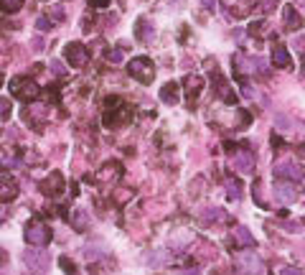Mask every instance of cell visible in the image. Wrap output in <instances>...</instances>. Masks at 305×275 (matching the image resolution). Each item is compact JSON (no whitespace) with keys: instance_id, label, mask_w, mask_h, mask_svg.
Returning <instances> with one entry per match:
<instances>
[{"instance_id":"cell-1","label":"cell","mask_w":305,"mask_h":275,"mask_svg":"<svg viewBox=\"0 0 305 275\" xmlns=\"http://www.w3.org/2000/svg\"><path fill=\"white\" fill-rule=\"evenodd\" d=\"M234 260H237V265L242 267L244 275H262V262L254 252H239Z\"/></svg>"},{"instance_id":"cell-2","label":"cell","mask_w":305,"mask_h":275,"mask_svg":"<svg viewBox=\"0 0 305 275\" xmlns=\"http://www.w3.org/2000/svg\"><path fill=\"white\" fill-rule=\"evenodd\" d=\"M23 260H26V265H28L33 272H44V270L49 267V255L41 252V250H28V252L23 255Z\"/></svg>"},{"instance_id":"cell-3","label":"cell","mask_w":305,"mask_h":275,"mask_svg":"<svg viewBox=\"0 0 305 275\" xmlns=\"http://www.w3.org/2000/svg\"><path fill=\"white\" fill-rule=\"evenodd\" d=\"M26 240H28L33 247H44V245L49 242V229L41 227V224H31V227L26 229Z\"/></svg>"},{"instance_id":"cell-4","label":"cell","mask_w":305,"mask_h":275,"mask_svg":"<svg viewBox=\"0 0 305 275\" xmlns=\"http://www.w3.org/2000/svg\"><path fill=\"white\" fill-rule=\"evenodd\" d=\"M130 74L135 76V79H140V82H150L152 79V64L147 59H135L130 64Z\"/></svg>"},{"instance_id":"cell-5","label":"cell","mask_w":305,"mask_h":275,"mask_svg":"<svg viewBox=\"0 0 305 275\" xmlns=\"http://www.w3.org/2000/svg\"><path fill=\"white\" fill-rule=\"evenodd\" d=\"M11 89H13V95H16V97H23V100H28V97H36V95H38V87H36L33 82H28V79H16V82L11 84Z\"/></svg>"},{"instance_id":"cell-6","label":"cell","mask_w":305,"mask_h":275,"mask_svg":"<svg viewBox=\"0 0 305 275\" xmlns=\"http://www.w3.org/2000/svg\"><path fill=\"white\" fill-rule=\"evenodd\" d=\"M275 176L295 181V178H302V168H300V166H295V163H290V161H282V163H277V166H275Z\"/></svg>"},{"instance_id":"cell-7","label":"cell","mask_w":305,"mask_h":275,"mask_svg":"<svg viewBox=\"0 0 305 275\" xmlns=\"http://www.w3.org/2000/svg\"><path fill=\"white\" fill-rule=\"evenodd\" d=\"M66 59L74 64V66H82L84 61H87V49L82 46V44H71V46H66Z\"/></svg>"},{"instance_id":"cell-8","label":"cell","mask_w":305,"mask_h":275,"mask_svg":"<svg viewBox=\"0 0 305 275\" xmlns=\"http://www.w3.org/2000/svg\"><path fill=\"white\" fill-rule=\"evenodd\" d=\"M275 199H277V202H282V204H290V202H295V186H292V184H285V181H280V184L275 186Z\"/></svg>"},{"instance_id":"cell-9","label":"cell","mask_w":305,"mask_h":275,"mask_svg":"<svg viewBox=\"0 0 305 275\" xmlns=\"http://www.w3.org/2000/svg\"><path fill=\"white\" fill-rule=\"evenodd\" d=\"M234 166H237V171L249 173V171H252V166H254V155H252V153H247V150L237 153V155H234Z\"/></svg>"},{"instance_id":"cell-10","label":"cell","mask_w":305,"mask_h":275,"mask_svg":"<svg viewBox=\"0 0 305 275\" xmlns=\"http://www.w3.org/2000/svg\"><path fill=\"white\" fill-rule=\"evenodd\" d=\"M272 61L280 66V69H285V66H290V54H287V49L282 46V44H277L275 49H272Z\"/></svg>"},{"instance_id":"cell-11","label":"cell","mask_w":305,"mask_h":275,"mask_svg":"<svg viewBox=\"0 0 305 275\" xmlns=\"http://www.w3.org/2000/svg\"><path fill=\"white\" fill-rule=\"evenodd\" d=\"M178 97H181V95H178V84H173V82H171V84H166V87L161 89V100H163V102H168V105H176V102H178Z\"/></svg>"},{"instance_id":"cell-12","label":"cell","mask_w":305,"mask_h":275,"mask_svg":"<svg viewBox=\"0 0 305 275\" xmlns=\"http://www.w3.org/2000/svg\"><path fill=\"white\" fill-rule=\"evenodd\" d=\"M147 262H150L152 267H161V265H168V262H171V252H166V250H158V252H150V255H147Z\"/></svg>"},{"instance_id":"cell-13","label":"cell","mask_w":305,"mask_h":275,"mask_svg":"<svg viewBox=\"0 0 305 275\" xmlns=\"http://www.w3.org/2000/svg\"><path fill=\"white\" fill-rule=\"evenodd\" d=\"M234 237H237L244 247H252V245H254V237L249 234V229H247V227H234Z\"/></svg>"},{"instance_id":"cell-14","label":"cell","mask_w":305,"mask_h":275,"mask_svg":"<svg viewBox=\"0 0 305 275\" xmlns=\"http://www.w3.org/2000/svg\"><path fill=\"white\" fill-rule=\"evenodd\" d=\"M44 194H61V176H59V173H54L51 178H46Z\"/></svg>"},{"instance_id":"cell-15","label":"cell","mask_w":305,"mask_h":275,"mask_svg":"<svg viewBox=\"0 0 305 275\" xmlns=\"http://www.w3.org/2000/svg\"><path fill=\"white\" fill-rule=\"evenodd\" d=\"M16 194H18L16 181H6V184H0V199H13Z\"/></svg>"},{"instance_id":"cell-16","label":"cell","mask_w":305,"mask_h":275,"mask_svg":"<svg viewBox=\"0 0 305 275\" xmlns=\"http://www.w3.org/2000/svg\"><path fill=\"white\" fill-rule=\"evenodd\" d=\"M285 18H287V28H300V16H295L292 8L285 11Z\"/></svg>"},{"instance_id":"cell-17","label":"cell","mask_w":305,"mask_h":275,"mask_svg":"<svg viewBox=\"0 0 305 275\" xmlns=\"http://www.w3.org/2000/svg\"><path fill=\"white\" fill-rule=\"evenodd\" d=\"M199 92H201V79H199V76L188 79V95H191V97H196Z\"/></svg>"},{"instance_id":"cell-18","label":"cell","mask_w":305,"mask_h":275,"mask_svg":"<svg viewBox=\"0 0 305 275\" xmlns=\"http://www.w3.org/2000/svg\"><path fill=\"white\" fill-rule=\"evenodd\" d=\"M11 117V102L8 100H0V123H6Z\"/></svg>"},{"instance_id":"cell-19","label":"cell","mask_w":305,"mask_h":275,"mask_svg":"<svg viewBox=\"0 0 305 275\" xmlns=\"http://www.w3.org/2000/svg\"><path fill=\"white\" fill-rule=\"evenodd\" d=\"M0 8H3V11H11V13H16V11L21 8V0H0Z\"/></svg>"},{"instance_id":"cell-20","label":"cell","mask_w":305,"mask_h":275,"mask_svg":"<svg viewBox=\"0 0 305 275\" xmlns=\"http://www.w3.org/2000/svg\"><path fill=\"white\" fill-rule=\"evenodd\" d=\"M229 196H234V199H239V196H242V189H239V184H237V181L229 184Z\"/></svg>"},{"instance_id":"cell-21","label":"cell","mask_w":305,"mask_h":275,"mask_svg":"<svg viewBox=\"0 0 305 275\" xmlns=\"http://www.w3.org/2000/svg\"><path fill=\"white\" fill-rule=\"evenodd\" d=\"M117 176H120L117 168H104V171L99 173V178H117Z\"/></svg>"},{"instance_id":"cell-22","label":"cell","mask_w":305,"mask_h":275,"mask_svg":"<svg viewBox=\"0 0 305 275\" xmlns=\"http://www.w3.org/2000/svg\"><path fill=\"white\" fill-rule=\"evenodd\" d=\"M280 275H302L300 270H295V267H282L280 270Z\"/></svg>"},{"instance_id":"cell-23","label":"cell","mask_w":305,"mask_h":275,"mask_svg":"<svg viewBox=\"0 0 305 275\" xmlns=\"http://www.w3.org/2000/svg\"><path fill=\"white\" fill-rule=\"evenodd\" d=\"M38 28H41V31H49V28H51L49 18H38Z\"/></svg>"},{"instance_id":"cell-24","label":"cell","mask_w":305,"mask_h":275,"mask_svg":"<svg viewBox=\"0 0 305 275\" xmlns=\"http://www.w3.org/2000/svg\"><path fill=\"white\" fill-rule=\"evenodd\" d=\"M61 265H64V270H66V272H74V265H71L66 257H61Z\"/></svg>"},{"instance_id":"cell-25","label":"cell","mask_w":305,"mask_h":275,"mask_svg":"<svg viewBox=\"0 0 305 275\" xmlns=\"http://www.w3.org/2000/svg\"><path fill=\"white\" fill-rule=\"evenodd\" d=\"M89 3H92V6H107L109 0H89Z\"/></svg>"}]
</instances>
